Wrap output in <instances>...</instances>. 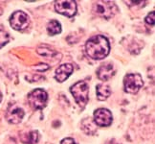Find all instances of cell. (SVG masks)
<instances>
[{
  "mask_svg": "<svg viewBox=\"0 0 155 144\" xmlns=\"http://www.w3.org/2000/svg\"><path fill=\"white\" fill-rule=\"evenodd\" d=\"M70 91L74 96V98L81 109H83L86 104L88 103V93H89V87L87 83L84 81H80L76 83L74 86L71 87Z\"/></svg>",
  "mask_w": 155,
  "mask_h": 144,
  "instance_id": "cell-2",
  "label": "cell"
},
{
  "mask_svg": "<svg viewBox=\"0 0 155 144\" xmlns=\"http://www.w3.org/2000/svg\"><path fill=\"white\" fill-rule=\"evenodd\" d=\"M61 144H77V143L73 139H71V137H66V139L61 140Z\"/></svg>",
  "mask_w": 155,
  "mask_h": 144,
  "instance_id": "cell-19",
  "label": "cell"
},
{
  "mask_svg": "<svg viewBox=\"0 0 155 144\" xmlns=\"http://www.w3.org/2000/svg\"><path fill=\"white\" fill-rule=\"evenodd\" d=\"M73 70H74V67L72 64H70V63L61 64V67L56 70V73H55L56 80L59 83L64 82L71 74H72Z\"/></svg>",
  "mask_w": 155,
  "mask_h": 144,
  "instance_id": "cell-10",
  "label": "cell"
},
{
  "mask_svg": "<svg viewBox=\"0 0 155 144\" xmlns=\"http://www.w3.org/2000/svg\"><path fill=\"white\" fill-rule=\"evenodd\" d=\"M47 32L51 36L58 35L61 32V23L57 20H52L47 25Z\"/></svg>",
  "mask_w": 155,
  "mask_h": 144,
  "instance_id": "cell-14",
  "label": "cell"
},
{
  "mask_svg": "<svg viewBox=\"0 0 155 144\" xmlns=\"http://www.w3.org/2000/svg\"><path fill=\"white\" fill-rule=\"evenodd\" d=\"M38 133L37 131H31L30 133L25 135V137L22 140L26 144H35L38 141Z\"/></svg>",
  "mask_w": 155,
  "mask_h": 144,
  "instance_id": "cell-15",
  "label": "cell"
},
{
  "mask_svg": "<svg viewBox=\"0 0 155 144\" xmlns=\"http://www.w3.org/2000/svg\"><path fill=\"white\" fill-rule=\"evenodd\" d=\"M10 40V36L7 32L0 30V48L6 45Z\"/></svg>",
  "mask_w": 155,
  "mask_h": 144,
  "instance_id": "cell-16",
  "label": "cell"
},
{
  "mask_svg": "<svg viewBox=\"0 0 155 144\" xmlns=\"http://www.w3.org/2000/svg\"><path fill=\"white\" fill-rule=\"evenodd\" d=\"M87 55L94 60H103L109 54V41L104 36H95L85 44Z\"/></svg>",
  "mask_w": 155,
  "mask_h": 144,
  "instance_id": "cell-1",
  "label": "cell"
},
{
  "mask_svg": "<svg viewBox=\"0 0 155 144\" xmlns=\"http://www.w3.org/2000/svg\"><path fill=\"white\" fill-rule=\"evenodd\" d=\"M93 13L108 19L117 13V6L112 1H97L93 4Z\"/></svg>",
  "mask_w": 155,
  "mask_h": 144,
  "instance_id": "cell-3",
  "label": "cell"
},
{
  "mask_svg": "<svg viewBox=\"0 0 155 144\" xmlns=\"http://www.w3.org/2000/svg\"><path fill=\"white\" fill-rule=\"evenodd\" d=\"M55 9L58 14L67 17H72L77 13V3L75 1H57L55 3Z\"/></svg>",
  "mask_w": 155,
  "mask_h": 144,
  "instance_id": "cell-8",
  "label": "cell"
},
{
  "mask_svg": "<svg viewBox=\"0 0 155 144\" xmlns=\"http://www.w3.org/2000/svg\"><path fill=\"white\" fill-rule=\"evenodd\" d=\"M127 4H128L129 6H137V5L144 6L146 4V2H144V1H128V2H127Z\"/></svg>",
  "mask_w": 155,
  "mask_h": 144,
  "instance_id": "cell-21",
  "label": "cell"
},
{
  "mask_svg": "<svg viewBox=\"0 0 155 144\" xmlns=\"http://www.w3.org/2000/svg\"><path fill=\"white\" fill-rule=\"evenodd\" d=\"M97 127L98 126L95 124L93 118L91 117H87L81 121V129L86 135H94L97 132Z\"/></svg>",
  "mask_w": 155,
  "mask_h": 144,
  "instance_id": "cell-12",
  "label": "cell"
},
{
  "mask_svg": "<svg viewBox=\"0 0 155 144\" xmlns=\"http://www.w3.org/2000/svg\"><path fill=\"white\" fill-rule=\"evenodd\" d=\"M2 13H3V11H2V9H0V15H2Z\"/></svg>",
  "mask_w": 155,
  "mask_h": 144,
  "instance_id": "cell-23",
  "label": "cell"
},
{
  "mask_svg": "<svg viewBox=\"0 0 155 144\" xmlns=\"http://www.w3.org/2000/svg\"><path fill=\"white\" fill-rule=\"evenodd\" d=\"M30 19L27 14L22 11H16L12 15L10 19V24L15 30H24L29 26Z\"/></svg>",
  "mask_w": 155,
  "mask_h": 144,
  "instance_id": "cell-7",
  "label": "cell"
},
{
  "mask_svg": "<svg viewBox=\"0 0 155 144\" xmlns=\"http://www.w3.org/2000/svg\"><path fill=\"white\" fill-rule=\"evenodd\" d=\"M1 100H2V94L0 93V102H1Z\"/></svg>",
  "mask_w": 155,
  "mask_h": 144,
  "instance_id": "cell-22",
  "label": "cell"
},
{
  "mask_svg": "<svg viewBox=\"0 0 155 144\" xmlns=\"http://www.w3.org/2000/svg\"><path fill=\"white\" fill-rule=\"evenodd\" d=\"M35 68H37L38 71H45V70H47L49 68V65L44 64V63H39L38 65L35 67Z\"/></svg>",
  "mask_w": 155,
  "mask_h": 144,
  "instance_id": "cell-20",
  "label": "cell"
},
{
  "mask_svg": "<svg viewBox=\"0 0 155 144\" xmlns=\"http://www.w3.org/2000/svg\"><path fill=\"white\" fill-rule=\"evenodd\" d=\"M143 86H144V81L139 74H127L124 79V91L127 93H137Z\"/></svg>",
  "mask_w": 155,
  "mask_h": 144,
  "instance_id": "cell-5",
  "label": "cell"
},
{
  "mask_svg": "<svg viewBox=\"0 0 155 144\" xmlns=\"http://www.w3.org/2000/svg\"><path fill=\"white\" fill-rule=\"evenodd\" d=\"M38 53L39 54L40 56H44V57H47V56H54V54H55V52H54L53 50H51L50 48L48 47H39L38 48Z\"/></svg>",
  "mask_w": 155,
  "mask_h": 144,
  "instance_id": "cell-17",
  "label": "cell"
},
{
  "mask_svg": "<svg viewBox=\"0 0 155 144\" xmlns=\"http://www.w3.org/2000/svg\"><path fill=\"white\" fill-rule=\"evenodd\" d=\"M93 120L99 127H108L112 124L113 116L109 110L101 108L94 111Z\"/></svg>",
  "mask_w": 155,
  "mask_h": 144,
  "instance_id": "cell-6",
  "label": "cell"
},
{
  "mask_svg": "<svg viewBox=\"0 0 155 144\" xmlns=\"http://www.w3.org/2000/svg\"><path fill=\"white\" fill-rule=\"evenodd\" d=\"M154 11H152V12H150V14L147 15V16L146 17V22L147 23V24H150V25H153L154 24Z\"/></svg>",
  "mask_w": 155,
  "mask_h": 144,
  "instance_id": "cell-18",
  "label": "cell"
},
{
  "mask_svg": "<svg viewBox=\"0 0 155 144\" xmlns=\"http://www.w3.org/2000/svg\"><path fill=\"white\" fill-rule=\"evenodd\" d=\"M47 99L48 95L46 91L41 88L34 89L32 92L28 95V101L31 107L35 110H42L47 105Z\"/></svg>",
  "mask_w": 155,
  "mask_h": 144,
  "instance_id": "cell-4",
  "label": "cell"
},
{
  "mask_svg": "<svg viewBox=\"0 0 155 144\" xmlns=\"http://www.w3.org/2000/svg\"><path fill=\"white\" fill-rule=\"evenodd\" d=\"M97 74H98V77L102 81H107L115 74L114 67H113L112 63H106L103 65H101L100 68L98 69Z\"/></svg>",
  "mask_w": 155,
  "mask_h": 144,
  "instance_id": "cell-11",
  "label": "cell"
},
{
  "mask_svg": "<svg viewBox=\"0 0 155 144\" xmlns=\"http://www.w3.org/2000/svg\"><path fill=\"white\" fill-rule=\"evenodd\" d=\"M24 117V111L21 107L14 104L9 107V109L6 112V119L11 124H18L22 121Z\"/></svg>",
  "mask_w": 155,
  "mask_h": 144,
  "instance_id": "cell-9",
  "label": "cell"
},
{
  "mask_svg": "<svg viewBox=\"0 0 155 144\" xmlns=\"http://www.w3.org/2000/svg\"><path fill=\"white\" fill-rule=\"evenodd\" d=\"M97 91V98L100 101H104L109 97L111 94V89L110 87L107 85H104V84H100L96 87Z\"/></svg>",
  "mask_w": 155,
  "mask_h": 144,
  "instance_id": "cell-13",
  "label": "cell"
}]
</instances>
